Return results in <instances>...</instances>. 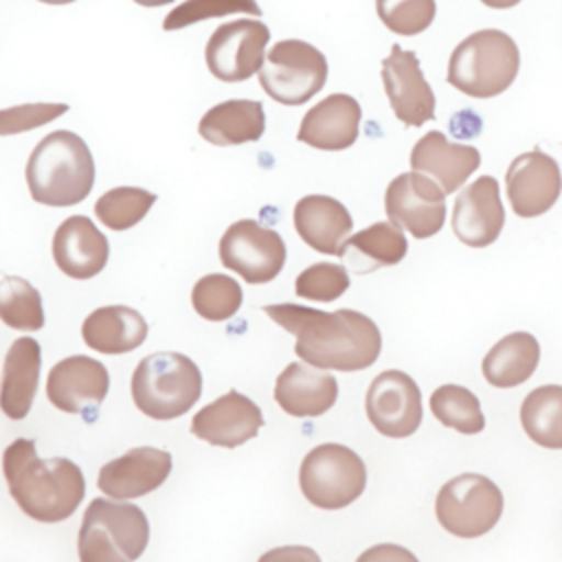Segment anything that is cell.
Returning <instances> with one entry per match:
<instances>
[{
    "label": "cell",
    "mask_w": 562,
    "mask_h": 562,
    "mask_svg": "<svg viewBox=\"0 0 562 562\" xmlns=\"http://www.w3.org/2000/svg\"><path fill=\"white\" fill-rule=\"evenodd\" d=\"M263 312L296 338L294 353L316 369L362 371L380 356L382 334L362 312H323L299 303L263 305Z\"/></svg>",
    "instance_id": "cell-1"
},
{
    "label": "cell",
    "mask_w": 562,
    "mask_h": 562,
    "mask_svg": "<svg viewBox=\"0 0 562 562\" xmlns=\"http://www.w3.org/2000/svg\"><path fill=\"white\" fill-rule=\"evenodd\" d=\"M9 494L33 520L61 522L70 518L86 494L81 468L66 457L42 459L35 441L20 437L2 452Z\"/></svg>",
    "instance_id": "cell-2"
},
{
    "label": "cell",
    "mask_w": 562,
    "mask_h": 562,
    "mask_svg": "<svg viewBox=\"0 0 562 562\" xmlns=\"http://www.w3.org/2000/svg\"><path fill=\"white\" fill-rule=\"evenodd\" d=\"M26 184L31 198L40 204H79L94 184V158L90 147L70 130L46 134L29 156Z\"/></svg>",
    "instance_id": "cell-3"
},
{
    "label": "cell",
    "mask_w": 562,
    "mask_h": 562,
    "mask_svg": "<svg viewBox=\"0 0 562 562\" xmlns=\"http://www.w3.org/2000/svg\"><path fill=\"white\" fill-rule=\"evenodd\" d=\"M520 68L516 42L498 29H483L459 42L448 61V83L474 99L505 92Z\"/></svg>",
    "instance_id": "cell-4"
},
{
    "label": "cell",
    "mask_w": 562,
    "mask_h": 562,
    "mask_svg": "<svg viewBox=\"0 0 562 562\" xmlns=\"http://www.w3.org/2000/svg\"><path fill=\"white\" fill-rule=\"evenodd\" d=\"M130 389L140 413L158 422H169L198 404L202 373L184 353L156 351L136 364Z\"/></svg>",
    "instance_id": "cell-5"
},
{
    "label": "cell",
    "mask_w": 562,
    "mask_h": 562,
    "mask_svg": "<svg viewBox=\"0 0 562 562\" xmlns=\"http://www.w3.org/2000/svg\"><path fill=\"white\" fill-rule=\"evenodd\" d=\"M303 496L318 509H342L367 487L364 461L342 443L312 448L299 470Z\"/></svg>",
    "instance_id": "cell-6"
},
{
    "label": "cell",
    "mask_w": 562,
    "mask_h": 562,
    "mask_svg": "<svg viewBox=\"0 0 562 562\" xmlns=\"http://www.w3.org/2000/svg\"><path fill=\"white\" fill-rule=\"evenodd\" d=\"M259 83L281 105H303L327 81L325 55L303 40H281L266 53Z\"/></svg>",
    "instance_id": "cell-7"
},
{
    "label": "cell",
    "mask_w": 562,
    "mask_h": 562,
    "mask_svg": "<svg viewBox=\"0 0 562 562\" xmlns=\"http://www.w3.org/2000/svg\"><path fill=\"white\" fill-rule=\"evenodd\" d=\"M435 514L448 533L479 538L498 522L503 514V492L492 479L463 472L441 485Z\"/></svg>",
    "instance_id": "cell-8"
},
{
    "label": "cell",
    "mask_w": 562,
    "mask_h": 562,
    "mask_svg": "<svg viewBox=\"0 0 562 562\" xmlns=\"http://www.w3.org/2000/svg\"><path fill=\"white\" fill-rule=\"evenodd\" d=\"M270 29L255 18H241L220 24L204 48L211 75L220 81H246L263 66Z\"/></svg>",
    "instance_id": "cell-9"
},
{
    "label": "cell",
    "mask_w": 562,
    "mask_h": 562,
    "mask_svg": "<svg viewBox=\"0 0 562 562\" xmlns=\"http://www.w3.org/2000/svg\"><path fill=\"white\" fill-rule=\"evenodd\" d=\"M220 261L248 283H268L283 270L285 241L274 228L237 220L220 239Z\"/></svg>",
    "instance_id": "cell-10"
},
{
    "label": "cell",
    "mask_w": 562,
    "mask_h": 562,
    "mask_svg": "<svg viewBox=\"0 0 562 562\" xmlns=\"http://www.w3.org/2000/svg\"><path fill=\"white\" fill-rule=\"evenodd\" d=\"M384 209L395 226L406 228L417 239H426L443 228L446 193L428 176L406 171L389 182Z\"/></svg>",
    "instance_id": "cell-11"
},
{
    "label": "cell",
    "mask_w": 562,
    "mask_h": 562,
    "mask_svg": "<svg viewBox=\"0 0 562 562\" xmlns=\"http://www.w3.org/2000/svg\"><path fill=\"white\" fill-rule=\"evenodd\" d=\"M364 408L371 426L380 435L404 439L422 424V391L408 373L389 369L378 373L369 384Z\"/></svg>",
    "instance_id": "cell-12"
},
{
    "label": "cell",
    "mask_w": 562,
    "mask_h": 562,
    "mask_svg": "<svg viewBox=\"0 0 562 562\" xmlns=\"http://www.w3.org/2000/svg\"><path fill=\"white\" fill-rule=\"evenodd\" d=\"M110 389V373L103 362L90 356L59 360L46 380L48 402L70 415L92 422Z\"/></svg>",
    "instance_id": "cell-13"
},
{
    "label": "cell",
    "mask_w": 562,
    "mask_h": 562,
    "mask_svg": "<svg viewBox=\"0 0 562 562\" xmlns=\"http://www.w3.org/2000/svg\"><path fill=\"white\" fill-rule=\"evenodd\" d=\"M382 83L393 114L408 127H422L435 119V92L424 79L419 59L400 44L382 59Z\"/></svg>",
    "instance_id": "cell-14"
},
{
    "label": "cell",
    "mask_w": 562,
    "mask_h": 562,
    "mask_svg": "<svg viewBox=\"0 0 562 562\" xmlns=\"http://www.w3.org/2000/svg\"><path fill=\"white\" fill-rule=\"evenodd\" d=\"M507 198L518 217H538L547 213L562 193V173L558 162L531 149L516 156L505 173Z\"/></svg>",
    "instance_id": "cell-15"
},
{
    "label": "cell",
    "mask_w": 562,
    "mask_h": 562,
    "mask_svg": "<svg viewBox=\"0 0 562 562\" xmlns=\"http://www.w3.org/2000/svg\"><path fill=\"white\" fill-rule=\"evenodd\" d=\"M171 472V454L160 448L138 446L108 461L97 476V485L114 501L145 496L158 490Z\"/></svg>",
    "instance_id": "cell-16"
},
{
    "label": "cell",
    "mask_w": 562,
    "mask_h": 562,
    "mask_svg": "<svg viewBox=\"0 0 562 562\" xmlns=\"http://www.w3.org/2000/svg\"><path fill=\"white\" fill-rule=\"evenodd\" d=\"M261 426V408L237 391H228L202 406L191 419V432L198 439L222 448H237L246 443L257 437Z\"/></svg>",
    "instance_id": "cell-17"
},
{
    "label": "cell",
    "mask_w": 562,
    "mask_h": 562,
    "mask_svg": "<svg viewBox=\"0 0 562 562\" xmlns=\"http://www.w3.org/2000/svg\"><path fill=\"white\" fill-rule=\"evenodd\" d=\"M503 226L505 209L496 178L481 176L457 195L452 209V231L459 241L472 248L490 246L498 239Z\"/></svg>",
    "instance_id": "cell-18"
},
{
    "label": "cell",
    "mask_w": 562,
    "mask_h": 562,
    "mask_svg": "<svg viewBox=\"0 0 562 562\" xmlns=\"http://www.w3.org/2000/svg\"><path fill=\"white\" fill-rule=\"evenodd\" d=\"M110 257L108 237L86 215L66 217L53 235V259L70 279L97 277Z\"/></svg>",
    "instance_id": "cell-19"
},
{
    "label": "cell",
    "mask_w": 562,
    "mask_h": 562,
    "mask_svg": "<svg viewBox=\"0 0 562 562\" xmlns=\"http://www.w3.org/2000/svg\"><path fill=\"white\" fill-rule=\"evenodd\" d=\"M360 119V103L351 94L334 92L305 112L296 138L316 149L340 151L358 140Z\"/></svg>",
    "instance_id": "cell-20"
},
{
    "label": "cell",
    "mask_w": 562,
    "mask_h": 562,
    "mask_svg": "<svg viewBox=\"0 0 562 562\" xmlns=\"http://www.w3.org/2000/svg\"><path fill=\"white\" fill-rule=\"evenodd\" d=\"M408 160L413 171L435 180L448 195L463 187V182L479 169L481 154L472 145L452 143L446 134L430 130L415 143Z\"/></svg>",
    "instance_id": "cell-21"
},
{
    "label": "cell",
    "mask_w": 562,
    "mask_h": 562,
    "mask_svg": "<svg viewBox=\"0 0 562 562\" xmlns=\"http://www.w3.org/2000/svg\"><path fill=\"white\" fill-rule=\"evenodd\" d=\"M294 228L299 237L323 255H340L353 220L342 202L331 195L312 193L294 206Z\"/></svg>",
    "instance_id": "cell-22"
},
{
    "label": "cell",
    "mask_w": 562,
    "mask_h": 562,
    "mask_svg": "<svg viewBox=\"0 0 562 562\" xmlns=\"http://www.w3.org/2000/svg\"><path fill=\"white\" fill-rule=\"evenodd\" d=\"M336 378L303 362H290L274 384L277 404L292 417H318L336 404Z\"/></svg>",
    "instance_id": "cell-23"
},
{
    "label": "cell",
    "mask_w": 562,
    "mask_h": 562,
    "mask_svg": "<svg viewBox=\"0 0 562 562\" xmlns=\"http://www.w3.org/2000/svg\"><path fill=\"white\" fill-rule=\"evenodd\" d=\"M42 369L40 342L31 336L15 338L4 356L0 380V408L18 422L24 419L33 406Z\"/></svg>",
    "instance_id": "cell-24"
},
{
    "label": "cell",
    "mask_w": 562,
    "mask_h": 562,
    "mask_svg": "<svg viewBox=\"0 0 562 562\" xmlns=\"http://www.w3.org/2000/svg\"><path fill=\"white\" fill-rule=\"evenodd\" d=\"M81 336L94 351L127 353L145 342L147 323L140 312L127 305H103L86 316Z\"/></svg>",
    "instance_id": "cell-25"
},
{
    "label": "cell",
    "mask_w": 562,
    "mask_h": 562,
    "mask_svg": "<svg viewBox=\"0 0 562 562\" xmlns=\"http://www.w3.org/2000/svg\"><path fill=\"white\" fill-rule=\"evenodd\" d=\"M263 105L252 99H231L206 110L198 123V132L211 145L255 143L263 136Z\"/></svg>",
    "instance_id": "cell-26"
},
{
    "label": "cell",
    "mask_w": 562,
    "mask_h": 562,
    "mask_svg": "<svg viewBox=\"0 0 562 562\" xmlns=\"http://www.w3.org/2000/svg\"><path fill=\"white\" fill-rule=\"evenodd\" d=\"M408 241L393 222H375L356 235L347 237L340 248V259L358 274L373 272L384 266H395L406 257Z\"/></svg>",
    "instance_id": "cell-27"
},
{
    "label": "cell",
    "mask_w": 562,
    "mask_h": 562,
    "mask_svg": "<svg viewBox=\"0 0 562 562\" xmlns=\"http://www.w3.org/2000/svg\"><path fill=\"white\" fill-rule=\"evenodd\" d=\"M540 360V345L533 334L514 331L503 336L483 358V375L492 386L512 389L531 378Z\"/></svg>",
    "instance_id": "cell-28"
},
{
    "label": "cell",
    "mask_w": 562,
    "mask_h": 562,
    "mask_svg": "<svg viewBox=\"0 0 562 562\" xmlns=\"http://www.w3.org/2000/svg\"><path fill=\"white\" fill-rule=\"evenodd\" d=\"M83 518L101 525L123 555L134 562L149 544V522L143 509L134 503H121L110 498H94L86 507Z\"/></svg>",
    "instance_id": "cell-29"
},
{
    "label": "cell",
    "mask_w": 562,
    "mask_h": 562,
    "mask_svg": "<svg viewBox=\"0 0 562 562\" xmlns=\"http://www.w3.org/2000/svg\"><path fill=\"white\" fill-rule=\"evenodd\" d=\"M520 424L538 446L562 450V386L544 384L527 393L520 404Z\"/></svg>",
    "instance_id": "cell-30"
},
{
    "label": "cell",
    "mask_w": 562,
    "mask_h": 562,
    "mask_svg": "<svg viewBox=\"0 0 562 562\" xmlns=\"http://www.w3.org/2000/svg\"><path fill=\"white\" fill-rule=\"evenodd\" d=\"M0 321L18 331L44 327V303L40 290L22 277L0 279Z\"/></svg>",
    "instance_id": "cell-31"
},
{
    "label": "cell",
    "mask_w": 562,
    "mask_h": 562,
    "mask_svg": "<svg viewBox=\"0 0 562 562\" xmlns=\"http://www.w3.org/2000/svg\"><path fill=\"white\" fill-rule=\"evenodd\" d=\"M432 415L461 435H476L485 428L479 397L459 384H443L430 395Z\"/></svg>",
    "instance_id": "cell-32"
},
{
    "label": "cell",
    "mask_w": 562,
    "mask_h": 562,
    "mask_svg": "<svg viewBox=\"0 0 562 562\" xmlns=\"http://www.w3.org/2000/svg\"><path fill=\"white\" fill-rule=\"evenodd\" d=\"M156 193L140 187H114L94 202V213L105 228L127 231L154 206Z\"/></svg>",
    "instance_id": "cell-33"
},
{
    "label": "cell",
    "mask_w": 562,
    "mask_h": 562,
    "mask_svg": "<svg viewBox=\"0 0 562 562\" xmlns=\"http://www.w3.org/2000/svg\"><path fill=\"white\" fill-rule=\"evenodd\" d=\"M241 288L228 274H206L191 290L193 310L206 321H228L241 307Z\"/></svg>",
    "instance_id": "cell-34"
},
{
    "label": "cell",
    "mask_w": 562,
    "mask_h": 562,
    "mask_svg": "<svg viewBox=\"0 0 562 562\" xmlns=\"http://www.w3.org/2000/svg\"><path fill=\"white\" fill-rule=\"evenodd\" d=\"M375 11L391 33L413 37L432 24L437 4L435 0H375Z\"/></svg>",
    "instance_id": "cell-35"
},
{
    "label": "cell",
    "mask_w": 562,
    "mask_h": 562,
    "mask_svg": "<svg viewBox=\"0 0 562 562\" xmlns=\"http://www.w3.org/2000/svg\"><path fill=\"white\" fill-rule=\"evenodd\" d=\"M233 13H248L259 18L261 7L257 4V0H184L169 11V15L162 20V29L178 31L202 20L224 18Z\"/></svg>",
    "instance_id": "cell-36"
},
{
    "label": "cell",
    "mask_w": 562,
    "mask_h": 562,
    "mask_svg": "<svg viewBox=\"0 0 562 562\" xmlns=\"http://www.w3.org/2000/svg\"><path fill=\"white\" fill-rule=\"evenodd\" d=\"M349 272L340 263H312L294 281V292L301 299L329 303L342 296L349 288Z\"/></svg>",
    "instance_id": "cell-37"
},
{
    "label": "cell",
    "mask_w": 562,
    "mask_h": 562,
    "mask_svg": "<svg viewBox=\"0 0 562 562\" xmlns=\"http://www.w3.org/2000/svg\"><path fill=\"white\" fill-rule=\"evenodd\" d=\"M68 112L66 103H26L0 110V136H11L42 127Z\"/></svg>",
    "instance_id": "cell-38"
},
{
    "label": "cell",
    "mask_w": 562,
    "mask_h": 562,
    "mask_svg": "<svg viewBox=\"0 0 562 562\" xmlns=\"http://www.w3.org/2000/svg\"><path fill=\"white\" fill-rule=\"evenodd\" d=\"M79 562H130L114 544L108 531L90 518H83L77 538Z\"/></svg>",
    "instance_id": "cell-39"
},
{
    "label": "cell",
    "mask_w": 562,
    "mask_h": 562,
    "mask_svg": "<svg viewBox=\"0 0 562 562\" xmlns=\"http://www.w3.org/2000/svg\"><path fill=\"white\" fill-rule=\"evenodd\" d=\"M356 562H419L413 551L404 549L402 544H373L367 551H362Z\"/></svg>",
    "instance_id": "cell-40"
},
{
    "label": "cell",
    "mask_w": 562,
    "mask_h": 562,
    "mask_svg": "<svg viewBox=\"0 0 562 562\" xmlns=\"http://www.w3.org/2000/svg\"><path fill=\"white\" fill-rule=\"evenodd\" d=\"M257 562H321L318 553L303 544H283L266 551Z\"/></svg>",
    "instance_id": "cell-41"
},
{
    "label": "cell",
    "mask_w": 562,
    "mask_h": 562,
    "mask_svg": "<svg viewBox=\"0 0 562 562\" xmlns=\"http://www.w3.org/2000/svg\"><path fill=\"white\" fill-rule=\"evenodd\" d=\"M481 2L492 9H509V7H516L520 0H481Z\"/></svg>",
    "instance_id": "cell-42"
},
{
    "label": "cell",
    "mask_w": 562,
    "mask_h": 562,
    "mask_svg": "<svg viewBox=\"0 0 562 562\" xmlns=\"http://www.w3.org/2000/svg\"><path fill=\"white\" fill-rule=\"evenodd\" d=\"M134 2L140 4V7H162V4H167L171 0H134Z\"/></svg>",
    "instance_id": "cell-43"
},
{
    "label": "cell",
    "mask_w": 562,
    "mask_h": 562,
    "mask_svg": "<svg viewBox=\"0 0 562 562\" xmlns=\"http://www.w3.org/2000/svg\"><path fill=\"white\" fill-rule=\"evenodd\" d=\"M40 2H46V4H68V2H75V0H40Z\"/></svg>",
    "instance_id": "cell-44"
}]
</instances>
